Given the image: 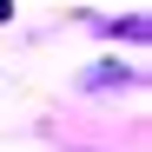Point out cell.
<instances>
[{"label":"cell","mask_w":152,"mask_h":152,"mask_svg":"<svg viewBox=\"0 0 152 152\" xmlns=\"http://www.w3.org/2000/svg\"><path fill=\"white\" fill-rule=\"evenodd\" d=\"M86 86H139V73H126V66H93Z\"/></svg>","instance_id":"1"}]
</instances>
